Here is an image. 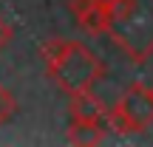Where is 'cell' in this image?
Wrapping results in <instances>:
<instances>
[{
  "mask_svg": "<svg viewBox=\"0 0 153 147\" xmlns=\"http://www.w3.org/2000/svg\"><path fill=\"white\" fill-rule=\"evenodd\" d=\"M43 57L48 74L68 93L88 91L105 74L102 60H97V54L79 40H51L43 45Z\"/></svg>",
  "mask_w": 153,
  "mask_h": 147,
  "instance_id": "cell-1",
  "label": "cell"
},
{
  "mask_svg": "<svg viewBox=\"0 0 153 147\" xmlns=\"http://www.w3.org/2000/svg\"><path fill=\"white\" fill-rule=\"evenodd\" d=\"M111 37L133 62L153 51V0H119L111 6Z\"/></svg>",
  "mask_w": 153,
  "mask_h": 147,
  "instance_id": "cell-2",
  "label": "cell"
},
{
  "mask_svg": "<svg viewBox=\"0 0 153 147\" xmlns=\"http://www.w3.org/2000/svg\"><path fill=\"white\" fill-rule=\"evenodd\" d=\"M119 110L125 116V122L131 125L133 133L145 130V127L153 125V85H142V82H133V85L125 88V96L119 102Z\"/></svg>",
  "mask_w": 153,
  "mask_h": 147,
  "instance_id": "cell-3",
  "label": "cell"
},
{
  "mask_svg": "<svg viewBox=\"0 0 153 147\" xmlns=\"http://www.w3.org/2000/svg\"><path fill=\"white\" fill-rule=\"evenodd\" d=\"M91 96L99 102V108L105 110V113H111V110H116L119 108V102H122V96H125V88L119 85V82H114V79H108V76H99L97 82H94L91 88Z\"/></svg>",
  "mask_w": 153,
  "mask_h": 147,
  "instance_id": "cell-4",
  "label": "cell"
},
{
  "mask_svg": "<svg viewBox=\"0 0 153 147\" xmlns=\"http://www.w3.org/2000/svg\"><path fill=\"white\" fill-rule=\"evenodd\" d=\"M71 119L74 122H102L105 110L91 96V91H79V93H71Z\"/></svg>",
  "mask_w": 153,
  "mask_h": 147,
  "instance_id": "cell-5",
  "label": "cell"
},
{
  "mask_svg": "<svg viewBox=\"0 0 153 147\" xmlns=\"http://www.w3.org/2000/svg\"><path fill=\"white\" fill-rule=\"evenodd\" d=\"M105 139L102 122H74L68 130V142L71 144H99Z\"/></svg>",
  "mask_w": 153,
  "mask_h": 147,
  "instance_id": "cell-6",
  "label": "cell"
},
{
  "mask_svg": "<svg viewBox=\"0 0 153 147\" xmlns=\"http://www.w3.org/2000/svg\"><path fill=\"white\" fill-rule=\"evenodd\" d=\"M11 113H14V96H11V93L0 85V125H3Z\"/></svg>",
  "mask_w": 153,
  "mask_h": 147,
  "instance_id": "cell-7",
  "label": "cell"
},
{
  "mask_svg": "<svg viewBox=\"0 0 153 147\" xmlns=\"http://www.w3.org/2000/svg\"><path fill=\"white\" fill-rule=\"evenodd\" d=\"M97 3H99V0H71L68 6H71V14H74V17H79V14H85L88 9H94Z\"/></svg>",
  "mask_w": 153,
  "mask_h": 147,
  "instance_id": "cell-8",
  "label": "cell"
},
{
  "mask_svg": "<svg viewBox=\"0 0 153 147\" xmlns=\"http://www.w3.org/2000/svg\"><path fill=\"white\" fill-rule=\"evenodd\" d=\"M9 40H11V26L3 20V14H0V48H3Z\"/></svg>",
  "mask_w": 153,
  "mask_h": 147,
  "instance_id": "cell-9",
  "label": "cell"
},
{
  "mask_svg": "<svg viewBox=\"0 0 153 147\" xmlns=\"http://www.w3.org/2000/svg\"><path fill=\"white\" fill-rule=\"evenodd\" d=\"M105 3H111V6H114V3H119V0H105Z\"/></svg>",
  "mask_w": 153,
  "mask_h": 147,
  "instance_id": "cell-10",
  "label": "cell"
}]
</instances>
